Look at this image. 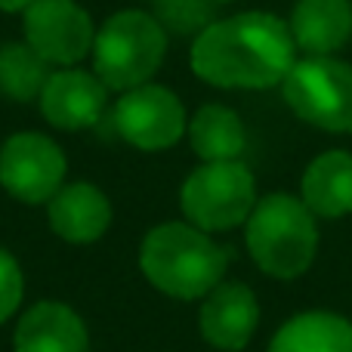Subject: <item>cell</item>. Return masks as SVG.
<instances>
[{"mask_svg": "<svg viewBox=\"0 0 352 352\" xmlns=\"http://www.w3.org/2000/svg\"><path fill=\"white\" fill-rule=\"evenodd\" d=\"M41 115L59 130H87L99 121L109 102V87L96 72L62 68L47 78L41 90Z\"/></svg>", "mask_w": 352, "mask_h": 352, "instance_id": "cell-10", "label": "cell"}, {"mask_svg": "<svg viewBox=\"0 0 352 352\" xmlns=\"http://www.w3.org/2000/svg\"><path fill=\"white\" fill-rule=\"evenodd\" d=\"M47 217L59 238L72 244H90L111 226V204L105 192L90 182H72L47 201Z\"/></svg>", "mask_w": 352, "mask_h": 352, "instance_id": "cell-13", "label": "cell"}, {"mask_svg": "<svg viewBox=\"0 0 352 352\" xmlns=\"http://www.w3.org/2000/svg\"><path fill=\"white\" fill-rule=\"evenodd\" d=\"M96 31L74 0H34L25 10V43L50 65L72 68L93 53Z\"/></svg>", "mask_w": 352, "mask_h": 352, "instance_id": "cell-8", "label": "cell"}, {"mask_svg": "<svg viewBox=\"0 0 352 352\" xmlns=\"http://www.w3.org/2000/svg\"><path fill=\"white\" fill-rule=\"evenodd\" d=\"M22 294H25L22 269H19L16 256L10 250L0 248V324L16 316L19 303H22Z\"/></svg>", "mask_w": 352, "mask_h": 352, "instance_id": "cell-19", "label": "cell"}, {"mask_svg": "<svg viewBox=\"0 0 352 352\" xmlns=\"http://www.w3.org/2000/svg\"><path fill=\"white\" fill-rule=\"evenodd\" d=\"M188 140L198 158L204 164L213 161H238L244 152V127L241 118L226 105H204L195 111L192 124H188Z\"/></svg>", "mask_w": 352, "mask_h": 352, "instance_id": "cell-17", "label": "cell"}, {"mask_svg": "<svg viewBox=\"0 0 352 352\" xmlns=\"http://www.w3.org/2000/svg\"><path fill=\"white\" fill-rule=\"evenodd\" d=\"M260 322V306L248 285L219 281L201 306V334L210 346L223 352H238L250 343Z\"/></svg>", "mask_w": 352, "mask_h": 352, "instance_id": "cell-11", "label": "cell"}, {"mask_svg": "<svg viewBox=\"0 0 352 352\" xmlns=\"http://www.w3.org/2000/svg\"><path fill=\"white\" fill-rule=\"evenodd\" d=\"M303 204L318 217L352 213V155L324 152L306 167Z\"/></svg>", "mask_w": 352, "mask_h": 352, "instance_id": "cell-15", "label": "cell"}, {"mask_svg": "<svg viewBox=\"0 0 352 352\" xmlns=\"http://www.w3.org/2000/svg\"><path fill=\"white\" fill-rule=\"evenodd\" d=\"M50 78V62L41 59L28 43H6L0 50V93L16 102L41 96Z\"/></svg>", "mask_w": 352, "mask_h": 352, "instance_id": "cell-18", "label": "cell"}, {"mask_svg": "<svg viewBox=\"0 0 352 352\" xmlns=\"http://www.w3.org/2000/svg\"><path fill=\"white\" fill-rule=\"evenodd\" d=\"M207 3H229V0H207Z\"/></svg>", "mask_w": 352, "mask_h": 352, "instance_id": "cell-22", "label": "cell"}, {"mask_svg": "<svg viewBox=\"0 0 352 352\" xmlns=\"http://www.w3.org/2000/svg\"><path fill=\"white\" fill-rule=\"evenodd\" d=\"M115 127L130 146L161 152L179 142L186 130V109L167 87L142 84L115 102Z\"/></svg>", "mask_w": 352, "mask_h": 352, "instance_id": "cell-9", "label": "cell"}, {"mask_svg": "<svg viewBox=\"0 0 352 352\" xmlns=\"http://www.w3.org/2000/svg\"><path fill=\"white\" fill-rule=\"evenodd\" d=\"M182 213L201 232L241 226L254 210V176L241 161H213L198 167L182 186Z\"/></svg>", "mask_w": 352, "mask_h": 352, "instance_id": "cell-6", "label": "cell"}, {"mask_svg": "<svg viewBox=\"0 0 352 352\" xmlns=\"http://www.w3.org/2000/svg\"><path fill=\"white\" fill-rule=\"evenodd\" d=\"M229 256L198 226L161 223L142 238L140 269L158 291L176 300L207 297L223 281Z\"/></svg>", "mask_w": 352, "mask_h": 352, "instance_id": "cell-2", "label": "cell"}, {"mask_svg": "<svg viewBox=\"0 0 352 352\" xmlns=\"http://www.w3.org/2000/svg\"><path fill=\"white\" fill-rule=\"evenodd\" d=\"M294 43L316 56L334 53L352 37L349 0H300L291 16Z\"/></svg>", "mask_w": 352, "mask_h": 352, "instance_id": "cell-14", "label": "cell"}, {"mask_svg": "<svg viewBox=\"0 0 352 352\" xmlns=\"http://www.w3.org/2000/svg\"><path fill=\"white\" fill-rule=\"evenodd\" d=\"M161 6V25H170L173 31H192L195 25H204L207 19V0H167ZM207 28V25H204Z\"/></svg>", "mask_w": 352, "mask_h": 352, "instance_id": "cell-20", "label": "cell"}, {"mask_svg": "<svg viewBox=\"0 0 352 352\" xmlns=\"http://www.w3.org/2000/svg\"><path fill=\"white\" fill-rule=\"evenodd\" d=\"M294 65V34L269 12L210 22L192 47V72L226 90H266L287 78Z\"/></svg>", "mask_w": 352, "mask_h": 352, "instance_id": "cell-1", "label": "cell"}, {"mask_svg": "<svg viewBox=\"0 0 352 352\" xmlns=\"http://www.w3.org/2000/svg\"><path fill=\"white\" fill-rule=\"evenodd\" d=\"M34 0H0V10L3 12H25Z\"/></svg>", "mask_w": 352, "mask_h": 352, "instance_id": "cell-21", "label": "cell"}, {"mask_svg": "<svg viewBox=\"0 0 352 352\" xmlns=\"http://www.w3.org/2000/svg\"><path fill=\"white\" fill-rule=\"evenodd\" d=\"M318 248L312 210L291 195H269L248 217V250L275 278H297L309 269Z\"/></svg>", "mask_w": 352, "mask_h": 352, "instance_id": "cell-3", "label": "cell"}, {"mask_svg": "<svg viewBox=\"0 0 352 352\" xmlns=\"http://www.w3.org/2000/svg\"><path fill=\"white\" fill-rule=\"evenodd\" d=\"M167 31L155 16L142 10L115 12L93 41V72L109 90L127 93L148 84L164 62Z\"/></svg>", "mask_w": 352, "mask_h": 352, "instance_id": "cell-4", "label": "cell"}, {"mask_svg": "<svg viewBox=\"0 0 352 352\" xmlns=\"http://www.w3.org/2000/svg\"><path fill=\"white\" fill-rule=\"evenodd\" d=\"M152 3H167V0H152Z\"/></svg>", "mask_w": 352, "mask_h": 352, "instance_id": "cell-23", "label": "cell"}, {"mask_svg": "<svg viewBox=\"0 0 352 352\" xmlns=\"http://www.w3.org/2000/svg\"><path fill=\"white\" fill-rule=\"evenodd\" d=\"M90 334L72 306L43 300L34 303L16 324L12 352H87Z\"/></svg>", "mask_w": 352, "mask_h": 352, "instance_id": "cell-12", "label": "cell"}, {"mask_svg": "<svg viewBox=\"0 0 352 352\" xmlns=\"http://www.w3.org/2000/svg\"><path fill=\"white\" fill-rule=\"evenodd\" d=\"M269 352H352V324L331 312H303L281 324Z\"/></svg>", "mask_w": 352, "mask_h": 352, "instance_id": "cell-16", "label": "cell"}, {"mask_svg": "<svg viewBox=\"0 0 352 352\" xmlns=\"http://www.w3.org/2000/svg\"><path fill=\"white\" fill-rule=\"evenodd\" d=\"M285 87V102L303 121L331 133H352V65L312 56L294 62Z\"/></svg>", "mask_w": 352, "mask_h": 352, "instance_id": "cell-5", "label": "cell"}, {"mask_svg": "<svg viewBox=\"0 0 352 352\" xmlns=\"http://www.w3.org/2000/svg\"><path fill=\"white\" fill-rule=\"evenodd\" d=\"M65 155L43 133H16L0 148V186L22 204H47L65 186Z\"/></svg>", "mask_w": 352, "mask_h": 352, "instance_id": "cell-7", "label": "cell"}]
</instances>
